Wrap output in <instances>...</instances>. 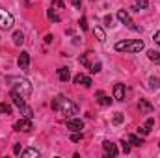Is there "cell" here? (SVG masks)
Here are the masks:
<instances>
[{"label":"cell","instance_id":"1","mask_svg":"<svg viewBox=\"0 0 160 158\" xmlns=\"http://www.w3.org/2000/svg\"><path fill=\"white\" fill-rule=\"evenodd\" d=\"M52 110H56L58 114H62V116H65V117H71V116H75V114H78V106L73 102V101H69L67 97H63V95H58L54 101H52Z\"/></svg>","mask_w":160,"mask_h":158},{"label":"cell","instance_id":"2","mask_svg":"<svg viewBox=\"0 0 160 158\" xmlns=\"http://www.w3.org/2000/svg\"><path fill=\"white\" fill-rule=\"evenodd\" d=\"M143 41L142 39H134V41H119L116 43V50L118 52H130V54H136V52H142L143 50Z\"/></svg>","mask_w":160,"mask_h":158},{"label":"cell","instance_id":"3","mask_svg":"<svg viewBox=\"0 0 160 158\" xmlns=\"http://www.w3.org/2000/svg\"><path fill=\"white\" fill-rule=\"evenodd\" d=\"M13 84V89L11 91H17L19 95H22V97H30L32 95V84L28 82L26 78H9Z\"/></svg>","mask_w":160,"mask_h":158},{"label":"cell","instance_id":"4","mask_svg":"<svg viewBox=\"0 0 160 158\" xmlns=\"http://www.w3.org/2000/svg\"><path fill=\"white\" fill-rule=\"evenodd\" d=\"M118 19H119V21L125 24V26H127V28H130V30H134V32H142V28H140V26H136V24L132 22L130 15H128L125 9H119V11H118Z\"/></svg>","mask_w":160,"mask_h":158},{"label":"cell","instance_id":"5","mask_svg":"<svg viewBox=\"0 0 160 158\" xmlns=\"http://www.w3.org/2000/svg\"><path fill=\"white\" fill-rule=\"evenodd\" d=\"M11 26H13V15L9 11H6V9H0V28L8 30Z\"/></svg>","mask_w":160,"mask_h":158},{"label":"cell","instance_id":"6","mask_svg":"<svg viewBox=\"0 0 160 158\" xmlns=\"http://www.w3.org/2000/svg\"><path fill=\"white\" fill-rule=\"evenodd\" d=\"M13 128L17 130V132H30L34 126H32V119H21V121H17L15 125H13Z\"/></svg>","mask_w":160,"mask_h":158},{"label":"cell","instance_id":"7","mask_svg":"<svg viewBox=\"0 0 160 158\" xmlns=\"http://www.w3.org/2000/svg\"><path fill=\"white\" fill-rule=\"evenodd\" d=\"M17 65H19V69L28 71V67H30V54L28 52H21L19 58H17Z\"/></svg>","mask_w":160,"mask_h":158},{"label":"cell","instance_id":"8","mask_svg":"<svg viewBox=\"0 0 160 158\" xmlns=\"http://www.w3.org/2000/svg\"><path fill=\"white\" fill-rule=\"evenodd\" d=\"M102 149H104V155L106 156H118V147H116V143H110V141H104L102 143Z\"/></svg>","mask_w":160,"mask_h":158},{"label":"cell","instance_id":"9","mask_svg":"<svg viewBox=\"0 0 160 158\" xmlns=\"http://www.w3.org/2000/svg\"><path fill=\"white\" fill-rule=\"evenodd\" d=\"M65 125H67V128L73 130V132H78V130L84 128V121H80V119H69Z\"/></svg>","mask_w":160,"mask_h":158},{"label":"cell","instance_id":"10","mask_svg":"<svg viewBox=\"0 0 160 158\" xmlns=\"http://www.w3.org/2000/svg\"><path fill=\"white\" fill-rule=\"evenodd\" d=\"M153 126H155V119L149 117L147 121H145V125H142V126L138 128V132L143 134V136H147V134H151V128H153Z\"/></svg>","mask_w":160,"mask_h":158},{"label":"cell","instance_id":"11","mask_svg":"<svg viewBox=\"0 0 160 158\" xmlns=\"http://www.w3.org/2000/svg\"><path fill=\"white\" fill-rule=\"evenodd\" d=\"M73 82L78 84V86H84V87H89V86H91V78L86 77V75H82V73H78V75L73 78Z\"/></svg>","mask_w":160,"mask_h":158},{"label":"cell","instance_id":"12","mask_svg":"<svg viewBox=\"0 0 160 158\" xmlns=\"http://www.w3.org/2000/svg\"><path fill=\"white\" fill-rule=\"evenodd\" d=\"M114 99L116 101H125V86L123 84H116L114 86Z\"/></svg>","mask_w":160,"mask_h":158},{"label":"cell","instance_id":"13","mask_svg":"<svg viewBox=\"0 0 160 158\" xmlns=\"http://www.w3.org/2000/svg\"><path fill=\"white\" fill-rule=\"evenodd\" d=\"M138 108H140V114H151V112H153V106H151L145 99H140Z\"/></svg>","mask_w":160,"mask_h":158},{"label":"cell","instance_id":"14","mask_svg":"<svg viewBox=\"0 0 160 158\" xmlns=\"http://www.w3.org/2000/svg\"><path fill=\"white\" fill-rule=\"evenodd\" d=\"M11 99H13V102H15V106L17 108H22L26 102H24V97L22 95H19L17 91H11Z\"/></svg>","mask_w":160,"mask_h":158},{"label":"cell","instance_id":"15","mask_svg":"<svg viewBox=\"0 0 160 158\" xmlns=\"http://www.w3.org/2000/svg\"><path fill=\"white\" fill-rule=\"evenodd\" d=\"M58 78L62 80V82H67V80L71 78V73H69V67H62V69H58Z\"/></svg>","mask_w":160,"mask_h":158},{"label":"cell","instance_id":"16","mask_svg":"<svg viewBox=\"0 0 160 158\" xmlns=\"http://www.w3.org/2000/svg\"><path fill=\"white\" fill-rule=\"evenodd\" d=\"M97 97H99V104H101V106H110L112 99H110V97H106L102 91H97Z\"/></svg>","mask_w":160,"mask_h":158},{"label":"cell","instance_id":"17","mask_svg":"<svg viewBox=\"0 0 160 158\" xmlns=\"http://www.w3.org/2000/svg\"><path fill=\"white\" fill-rule=\"evenodd\" d=\"M19 110H21L22 117H26V119H32V117H34V110H32L30 106H26V104H24V106H22V108H19Z\"/></svg>","mask_w":160,"mask_h":158},{"label":"cell","instance_id":"18","mask_svg":"<svg viewBox=\"0 0 160 158\" xmlns=\"http://www.w3.org/2000/svg\"><path fill=\"white\" fill-rule=\"evenodd\" d=\"M11 39H13L15 45H22V43H24V34L17 30V32H13V37H11Z\"/></svg>","mask_w":160,"mask_h":158},{"label":"cell","instance_id":"19","mask_svg":"<svg viewBox=\"0 0 160 158\" xmlns=\"http://www.w3.org/2000/svg\"><path fill=\"white\" fill-rule=\"evenodd\" d=\"M147 56H149V60H151L153 63L160 65V52H157V50H149V52H147Z\"/></svg>","mask_w":160,"mask_h":158},{"label":"cell","instance_id":"20","mask_svg":"<svg viewBox=\"0 0 160 158\" xmlns=\"http://www.w3.org/2000/svg\"><path fill=\"white\" fill-rule=\"evenodd\" d=\"M93 34L97 36V39L101 41V43H104V41H106V34H104V30H102V28H95V30H93Z\"/></svg>","mask_w":160,"mask_h":158},{"label":"cell","instance_id":"21","mask_svg":"<svg viewBox=\"0 0 160 158\" xmlns=\"http://www.w3.org/2000/svg\"><path fill=\"white\" fill-rule=\"evenodd\" d=\"M128 141H130L132 145H136V147H140V145L143 143V140H142V138H138L136 134H130V136H128Z\"/></svg>","mask_w":160,"mask_h":158},{"label":"cell","instance_id":"22","mask_svg":"<svg viewBox=\"0 0 160 158\" xmlns=\"http://www.w3.org/2000/svg\"><path fill=\"white\" fill-rule=\"evenodd\" d=\"M149 87H151V89H160V78L151 77V78H149Z\"/></svg>","mask_w":160,"mask_h":158},{"label":"cell","instance_id":"23","mask_svg":"<svg viewBox=\"0 0 160 158\" xmlns=\"http://www.w3.org/2000/svg\"><path fill=\"white\" fill-rule=\"evenodd\" d=\"M0 114L9 116V114H11V106H9V104H6V102H0Z\"/></svg>","mask_w":160,"mask_h":158},{"label":"cell","instance_id":"24","mask_svg":"<svg viewBox=\"0 0 160 158\" xmlns=\"http://www.w3.org/2000/svg\"><path fill=\"white\" fill-rule=\"evenodd\" d=\"M123 119H125V116H123L121 112H116L112 121H114V125H121V123H123Z\"/></svg>","mask_w":160,"mask_h":158},{"label":"cell","instance_id":"25","mask_svg":"<svg viewBox=\"0 0 160 158\" xmlns=\"http://www.w3.org/2000/svg\"><path fill=\"white\" fill-rule=\"evenodd\" d=\"M22 156H26V158H32V156H39V153H38L36 149H26V151L22 153Z\"/></svg>","mask_w":160,"mask_h":158},{"label":"cell","instance_id":"26","mask_svg":"<svg viewBox=\"0 0 160 158\" xmlns=\"http://www.w3.org/2000/svg\"><path fill=\"white\" fill-rule=\"evenodd\" d=\"M104 26H108V28L116 26V24H114V17H112V15H106V17H104Z\"/></svg>","mask_w":160,"mask_h":158},{"label":"cell","instance_id":"27","mask_svg":"<svg viewBox=\"0 0 160 158\" xmlns=\"http://www.w3.org/2000/svg\"><path fill=\"white\" fill-rule=\"evenodd\" d=\"M52 7H56V9H65V4H63L62 0H52Z\"/></svg>","mask_w":160,"mask_h":158},{"label":"cell","instance_id":"28","mask_svg":"<svg viewBox=\"0 0 160 158\" xmlns=\"http://www.w3.org/2000/svg\"><path fill=\"white\" fill-rule=\"evenodd\" d=\"M48 19H50L52 22H60V17L54 13V9H48Z\"/></svg>","mask_w":160,"mask_h":158},{"label":"cell","instance_id":"29","mask_svg":"<svg viewBox=\"0 0 160 158\" xmlns=\"http://www.w3.org/2000/svg\"><path fill=\"white\" fill-rule=\"evenodd\" d=\"M136 4H138L140 9H145V7L149 6V0H136Z\"/></svg>","mask_w":160,"mask_h":158},{"label":"cell","instance_id":"30","mask_svg":"<svg viewBox=\"0 0 160 158\" xmlns=\"http://www.w3.org/2000/svg\"><path fill=\"white\" fill-rule=\"evenodd\" d=\"M89 71H91V73H99V71H101V63L97 62V63H93V65H89Z\"/></svg>","mask_w":160,"mask_h":158},{"label":"cell","instance_id":"31","mask_svg":"<svg viewBox=\"0 0 160 158\" xmlns=\"http://www.w3.org/2000/svg\"><path fill=\"white\" fill-rule=\"evenodd\" d=\"M82 140V130H78V132H75L73 136H71V141H80Z\"/></svg>","mask_w":160,"mask_h":158},{"label":"cell","instance_id":"32","mask_svg":"<svg viewBox=\"0 0 160 158\" xmlns=\"http://www.w3.org/2000/svg\"><path fill=\"white\" fill-rule=\"evenodd\" d=\"M80 63H82L84 67H89V62H88V54H84V56L80 58Z\"/></svg>","mask_w":160,"mask_h":158},{"label":"cell","instance_id":"33","mask_svg":"<svg viewBox=\"0 0 160 158\" xmlns=\"http://www.w3.org/2000/svg\"><path fill=\"white\" fill-rule=\"evenodd\" d=\"M80 28H82V30H88V24H86V17H82V19H80Z\"/></svg>","mask_w":160,"mask_h":158},{"label":"cell","instance_id":"34","mask_svg":"<svg viewBox=\"0 0 160 158\" xmlns=\"http://www.w3.org/2000/svg\"><path fill=\"white\" fill-rule=\"evenodd\" d=\"M13 153H15V155L21 153V143H15V145H13Z\"/></svg>","mask_w":160,"mask_h":158},{"label":"cell","instance_id":"35","mask_svg":"<svg viewBox=\"0 0 160 158\" xmlns=\"http://www.w3.org/2000/svg\"><path fill=\"white\" fill-rule=\"evenodd\" d=\"M123 151H125V153H130V145L125 143V141H123Z\"/></svg>","mask_w":160,"mask_h":158},{"label":"cell","instance_id":"36","mask_svg":"<svg viewBox=\"0 0 160 158\" xmlns=\"http://www.w3.org/2000/svg\"><path fill=\"white\" fill-rule=\"evenodd\" d=\"M153 39H155V43H157V45H160V32H157V34H155V37H153Z\"/></svg>","mask_w":160,"mask_h":158},{"label":"cell","instance_id":"37","mask_svg":"<svg viewBox=\"0 0 160 158\" xmlns=\"http://www.w3.org/2000/svg\"><path fill=\"white\" fill-rule=\"evenodd\" d=\"M71 2H73L75 7H80V6H82V0H71Z\"/></svg>","mask_w":160,"mask_h":158},{"label":"cell","instance_id":"38","mask_svg":"<svg viewBox=\"0 0 160 158\" xmlns=\"http://www.w3.org/2000/svg\"><path fill=\"white\" fill-rule=\"evenodd\" d=\"M50 41H52V36H50V34H48V36H45V43H50Z\"/></svg>","mask_w":160,"mask_h":158}]
</instances>
